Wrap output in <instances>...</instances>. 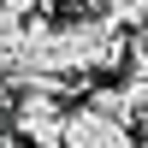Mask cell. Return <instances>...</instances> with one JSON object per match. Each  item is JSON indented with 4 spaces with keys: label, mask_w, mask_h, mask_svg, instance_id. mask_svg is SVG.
Listing matches in <instances>:
<instances>
[{
    "label": "cell",
    "mask_w": 148,
    "mask_h": 148,
    "mask_svg": "<svg viewBox=\"0 0 148 148\" xmlns=\"http://www.w3.org/2000/svg\"><path fill=\"white\" fill-rule=\"evenodd\" d=\"M0 148H12V142H0Z\"/></svg>",
    "instance_id": "ba28073f"
},
{
    "label": "cell",
    "mask_w": 148,
    "mask_h": 148,
    "mask_svg": "<svg viewBox=\"0 0 148 148\" xmlns=\"http://www.w3.org/2000/svg\"><path fill=\"white\" fill-rule=\"evenodd\" d=\"M142 24H148V0H142Z\"/></svg>",
    "instance_id": "52a82bcc"
},
{
    "label": "cell",
    "mask_w": 148,
    "mask_h": 148,
    "mask_svg": "<svg viewBox=\"0 0 148 148\" xmlns=\"http://www.w3.org/2000/svg\"><path fill=\"white\" fill-rule=\"evenodd\" d=\"M18 65H24V18L0 12V77H12Z\"/></svg>",
    "instance_id": "3957f363"
},
{
    "label": "cell",
    "mask_w": 148,
    "mask_h": 148,
    "mask_svg": "<svg viewBox=\"0 0 148 148\" xmlns=\"http://www.w3.org/2000/svg\"><path fill=\"white\" fill-rule=\"evenodd\" d=\"M12 101H18V95H12V83H6V77H0V119H6V113H12Z\"/></svg>",
    "instance_id": "5b68a950"
},
{
    "label": "cell",
    "mask_w": 148,
    "mask_h": 148,
    "mask_svg": "<svg viewBox=\"0 0 148 148\" xmlns=\"http://www.w3.org/2000/svg\"><path fill=\"white\" fill-rule=\"evenodd\" d=\"M136 136H142V142H148V113H142V119H136Z\"/></svg>",
    "instance_id": "8992f818"
},
{
    "label": "cell",
    "mask_w": 148,
    "mask_h": 148,
    "mask_svg": "<svg viewBox=\"0 0 148 148\" xmlns=\"http://www.w3.org/2000/svg\"><path fill=\"white\" fill-rule=\"evenodd\" d=\"M12 130L30 148H65V107L53 101V89H24L12 101Z\"/></svg>",
    "instance_id": "6da1fadb"
},
{
    "label": "cell",
    "mask_w": 148,
    "mask_h": 148,
    "mask_svg": "<svg viewBox=\"0 0 148 148\" xmlns=\"http://www.w3.org/2000/svg\"><path fill=\"white\" fill-rule=\"evenodd\" d=\"M0 12H12V18H36L42 0H0Z\"/></svg>",
    "instance_id": "277c9868"
},
{
    "label": "cell",
    "mask_w": 148,
    "mask_h": 148,
    "mask_svg": "<svg viewBox=\"0 0 148 148\" xmlns=\"http://www.w3.org/2000/svg\"><path fill=\"white\" fill-rule=\"evenodd\" d=\"M65 148H136V136L119 119H101L95 107H77V113H65Z\"/></svg>",
    "instance_id": "7a4b0ae2"
}]
</instances>
